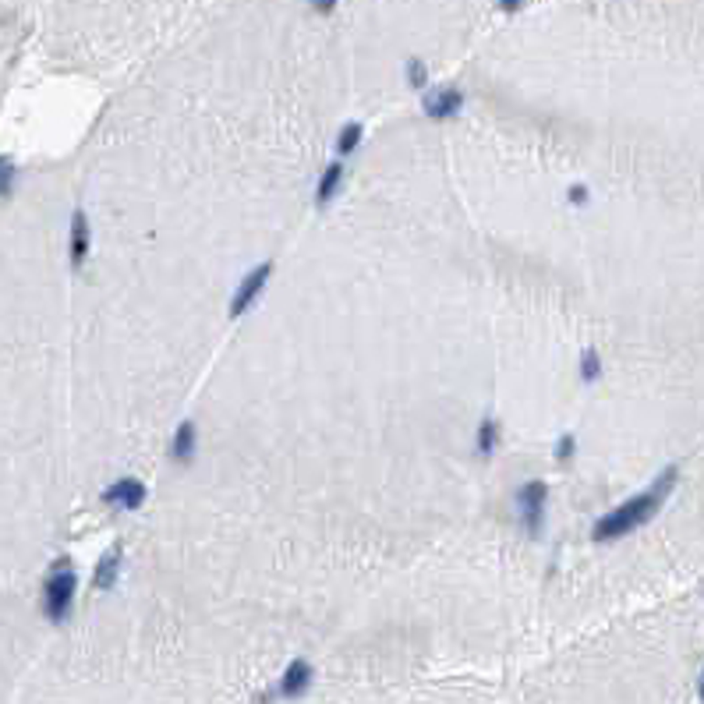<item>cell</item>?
Masks as SVG:
<instances>
[{
  "label": "cell",
  "instance_id": "obj_20",
  "mask_svg": "<svg viewBox=\"0 0 704 704\" xmlns=\"http://www.w3.org/2000/svg\"><path fill=\"white\" fill-rule=\"evenodd\" d=\"M524 4H528V0H496V7L499 11H506V15H517Z\"/></svg>",
  "mask_w": 704,
  "mask_h": 704
},
{
  "label": "cell",
  "instance_id": "obj_3",
  "mask_svg": "<svg viewBox=\"0 0 704 704\" xmlns=\"http://www.w3.org/2000/svg\"><path fill=\"white\" fill-rule=\"evenodd\" d=\"M513 510H517V528L528 538H538L549 521V481L545 478H528L513 492Z\"/></svg>",
  "mask_w": 704,
  "mask_h": 704
},
{
  "label": "cell",
  "instance_id": "obj_16",
  "mask_svg": "<svg viewBox=\"0 0 704 704\" xmlns=\"http://www.w3.org/2000/svg\"><path fill=\"white\" fill-rule=\"evenodd\" d=\"M15 188H18V163L7 152H0V202H7Z\"/></svg>",
  "mask_w": 704,
  "mask_h": 704
},
{
  "label": "cell",
  "instance_id": "obj_17",
  "mask_svg": "<svg viewBox=\"0 0 704 704\" xmlns=\"http://www.w3.org/2000/svg\"><path fill=\"white\" fill-rule=\"evenodd\" d=\"M553 457H556V464L570 468V464H574V457H577V436H574V432H563V436H556V442H553Z\"/></svg>",
  "mask_w": 704,
  "mask_h": 704
},
{
  "label": "cell",
  "instance_id": "obj_2",
  "mask_svg": "<svg viewBox=\"0 0 704 704\" xmlns=\"http://www.w3.org/2000/svg\"><path fill=\"white\" fill-rule=\"evenodd\" d=\"M75 598H78V570L75 563L64 556L57 559L47 577H43V587H39V613L47 623H67V616L75 613Z\"/></svg>",
  "mask_w": 704,
  "mask_h": 704
},
{
  "label": "cell",
  "instance_id": "obj_21",
  "mask_svg": "<svg viewBox=\"0 0 704 704\" xmlns=\"http://www.w3.org/2000/svg\"><path fill=\"white\" fill-rule=\"evenodd\" d=\"M698 698H701V704H704V669H701V676H698Z\"/></svg>",
  "mask_w": 704,
  "mask_h": 704
},
{
  "label": "cell",
  "instance_id": "obj_18",
  "mask_svg": "<svg viewBox=\"0 0 704 704\" xmlns=\"http://www.w3.org/2000/svg\"><path fill=\"white\" fill-rule=\"evenodd\" d=\"M566 202L574 209H585L587 202H591V188H587L585 181H570V184H566Z\"/></svg>",
  "mask_w": 704,
  "mask_h": 704
},
{
  "label": "cell",
  "instance_id": "obj_14",
  "mask_svg": "<svg viewBox=\"0 0 704 704\" xmlns=\"http://www.w3.org/2000/svg\"><path fill=\"white\" fill-rule=\"evenodd\" d=\"M602 372H606V361H602V351L595 347V344H587L585 351H581V357H577V376H581V382H598L602 379Z\"/></svg>",
  "mask_w": 704,
  "mask_h": 704
},
{
  "label": "cell",
  "instance_id": "obj_12",
  "mask_svg": "<svg viewBox=\"0 0 704 704\" xmlns=\"http://www.w3.org/2000/svg\"><path fill=\"white\" fill-rule=\"evenodd\" d=\"M361 142H365V124H361V120H344L340 131H336V139H333L336 160H351L354 152L361 149Z\"/></svg>",
  "mask_w": 704,
  "mask_h": 704
},
{
  "label": "cell",
  "instance_id": "obj_13",
  "mask_svg": "<svg viewBox=\"0 0 704 704\" xmlns=\"http://www.w3.org/2000/svg\"><path fill=\"white\" fill-rule=\"evenodd\" d=\"M499 442H502V429H499L496 418H481L478 421V429H474V450H478V457H492L499 450Z\"/></svg>",
  "mask_w": 704,
  "mask_h": 704
},
{
  "label": "cell",
  "instance_id": "obj_4",
  "mask_svg": "<svg viewBox=\"0 0 704 704\" xmlns=\"http://www.w3.org/2000/svg\"><path fill=\"white\" fill-rule=\"evenodd\" d=\"M273 273H276V263H273V259H263V263L252 265V269L237 280L234 294H231V301H227V316H231V319H244V316L255 308V301L265 294Z\"/></svg>",
  "mask_w": 704,
  "mask_h": 704
},
{
  "label": "cell",
  "instance_id": "obj_15",
  "mask_svg": "<svg viewBox=\"0 0 704 704\" xmlns=\"http://www.w3.org/2000/svg\"><path fill=\"white\" fill-rule=\"evenodd\" d=\"M404 86L414 88V92H425V88L432 86V71H429V64L421 57L404 60Z\"/></svg>",
  "mask_w": 704,
  "mask_h": 704
},
{
  "label": "cell",
  "instance_id": "obj_6",
  "mask_svg": "<svg viewBox=\"0 0 704 704\" xmlns=\"http://www.w3.org/2000/svg\"><path fill=\"white\" fill-rule=\"evenodd\" d=\"M149 499V485L139 478V474H120L114 478L103 492H99V502L110 506V510H120V513H139Z\"/></svg>",
  "mask_w": 704,
  "mask_h": 704
},
{
  "label": "cell",
  "instance_id": "obj_11",
  "mask_svg": "<svg viewBox=\"0 0 704 704\" xmlns=\"http://www.w3.org/2000/svg\"><path fill=\"white\" fill-rule=\"evenodd\" d=\"M120 574H124V549H120V545H110V549L99 556L96 570H92V587H96V591H114Z\"/></svg>",
  "mask_w": 704,
  "mask_h": 704
},
{
  "label": "cell",
  "instance_id": "obj_19",
  "mask_svg": "<svg viewBox=\"0 0 704 704\" xmlns=\"http://www.w3.org/2000/svg\"><path fill=\"white\" fill-rule=\"evenodd\" d=\"M336 4H340V0H308V7H312L319 18H329V15L336 11Z\"/></svg>",
  "mask_w": 704,
  "mask_h": 704
},
{
  "label": "cell",
  "instance_id": "obj_10",
  "mask_svg": "<svg viewBox=\"0 0 704 704\" xmlns=\"http://www.w3.org/2000/svg\"><path fill=\"white\" fill-rule=\"evenodd\" d=\"M344 181H347V163L344 160H333V163H326L319 181H316V192H312V199H316V206L319 209H329L336 202V195L344 192Z\"/></svg>",
  "mask_w": 704,
  "mask_h": 704
},
{
  "label": "cell",
  "instance_id": "obj_1",
  "mask_svg": "<svg viewBox=\"0 0 704 704\" xmlns=\"http://www.w3.org/2000/svg\"><path fill=\"white\" fill-rule=\"evenodd\" d=\"M676 481H679V468H666L651 485H647L645 492H637V496L623 499L619 506H613L609 513H602L595 524H591V542H598V545H613V542H623L626 534H634V531H641L662 510V502L673 496Z\"/></svg>",
  "mask_w": 704,
  "mask_h": 704
},
{
  "label": "cell",
  "instance_id": "obj_9",
  "mask_svg": "<svg viewBox=\"0 0 704 704\" xmlns=\"http://www.w3.org/2000/svg\"><path fill=\"white\" fill-rule=\"evenodd\" d=\"M167 457H171L174 468H192L195 464V457H199V425L192 418L177 421L171 446H167Z\"/></svg>",
  "mask_w": 704,
  "mask_h": 704
},
{
  "label": "cell",
  "instance_id": "obj_8",
  "mask_svg": "<svg viewBox=\"0 0 704 704\" xmlns=\"http://www.w3.org/2000/svg\"><path fill=\"white\" fill-rule=\"evenodd\" d=\"M92 255V220L82 206L71 209V220H67V265L71 269H82Z\"/></svg>",
  "mask_w": 704,
  "mask_h": 704
},
{
  "label": "cell",
  "instance_id": "obj_7",
  "mask_svg": "<svg viewBox=\"0 0 704 704\" xmlns=\"http://www.w3.org/2000/svg\"><path fill=\"white\" fill-rule=\"evenodd\" d=\"M312 687H316V666H312L308 658H291V662L284 666L280 679H276V687H273V698H280V701H301Z\"/></svg>",
  "mask_w": 704,
  "mask_h": 704
},
{
  "label": "cell",
  "instance_id": "obj_5",
  "mask_svg": "<svg viewBox=\"0 0 704 704\" xmlns=\"http://www.w3.org/2000/svg\"><path fill=\"white\" fill-rule=\"evenodd\" d=\"M464 103H468V96L457 82H440V86H429L421 92V114L436 124L457 120L464 114Z\"/></svg>",
  "mask_w": 704,
  "mask_h": 704
}]
</instances>
